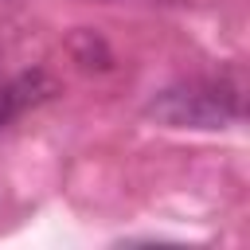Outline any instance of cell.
Masks as SVG:
<instances>
[{"label": "cell", "mask_w": 250, "mask_h": 250, "mask_svg": "<svg viewBox=\"0 0 250 250\" xmlns=\"http://www.w3.org/2000/svg\"><path fill=\"white\" fill-rule=\"evenodd\" d=\"M51 90H55V86H51V78H47L43 70H31V74H20V78L0 82V129H4L8 121H16L27 105L43 102Z\"/></svg>", "instance_id": "2"}, {"label": "cell", "mask_w": 250, "mask_h": 250, "mask_svg": "<svg viewBox=\"0 0 250 250\" xmlns=\"http://www.w3.org/2000/svg\"><path fill=\"white\" fill-rule=\"evenodd\" d=\"M145 117L172 129H227L242 117V90L223 74L184 78L156 90L145 105Z\"/></svg>", "instance_id": "1"}]
</instances>
